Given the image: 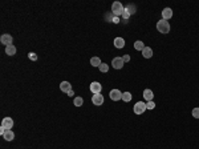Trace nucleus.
Here are the masks:
<instances>
[{
  "label": "nucleus",
  "instance_id": "obj_6",
  "mask_svg": "<svg viewBox=\"0 0 199 149\" xmlns=\"http://www.w3.org/2000/svg\"><path fill=\"white\" fill-rule=\"evenodd\" d=\"M109 96H110V98H112L113 101H118V100H121L122 98V92L121 91H118V89H113V91H110Z\"/></svg>",
  "mask_w": 199,
  "mask_h": 149
},
{
  "label": "nucleus",
  "instance_id": "obj_3",
  "mask_svg": "<svg viewBox=\"0 0 199 149\" xmlns=\"http://www.w3.org/2000/svg\"><path fill=\"white\" fill-rule=\"evenodd\" d=\"M146 103H143V101H138V103H135V105H134V108H133V111H134V113L135 114H142L143 112L146 111Z\"/></svg>",
  "mask_w": 199,
  "mask_h": 149
},
{
  "label": "nucleus",
  "instance_id": "obj_22",
  "mask_svg": "<svg viewBox=\"0 0 199 149\" xmlns=\"http://www.w3.org/2000/svg\"><path fill=\"white\" fill-rule=\"evenodd\" d=\"M100 71H101V72H108V71H109V67H108V64H105V63H101V65H100Z\"/></svg>",
  "mask_w": 199,
  "mask_h": 149
},
{
  "label": "nucleus",
  "instance_id": "obj_15",
  "mask_svg": "<svg viewBox=\"0 0 199 149\" xmlns=\"http://www.w3.org/2000/svg\"><path fill=\"white\" fill-rule=\"evenodd\" d=\"M173 16V11H171V8H165V10L162 11V17H163V20H169Z\"/></svg>",
  "mask_w": 199,
  "mask_h": 149
},
{
  "label": "nucleus",
  "instance_id": "obj_17",
  "mask_svg": "<svg viewBox=\"0 0 199 149\" xmlns=\"http://www.w3.org/2000/svg\"><path fill=\"white\" fill-rule=\"evenodd\" d=\"M101 63H102V61H101V59H100V57H97V56H94V57H92V59H90V65H92V67H100V65H101Z\"/></svg>",
  "mask_w": 199,
  "mask_h": 149
},
{
  "label": "nucleus",
  "instance_id": "obj_8",
  "mask_svg": "<svg viewBox=\"0 0 199 149\" xmlns=\"http://www.w3.org/2000/svg\"><path fill=\"white\" fill-rule=\"evenodd\" d=\"M0 43L4 44L6 47L7 45H11L12 44V36L8 35V33H4V35H1V37H0Z\"/></svg>",
  "mask_w": 199,
  "mask_h": 149
},
{
  "label": "nucleus",
  "instance_id": "obj_7",
  "mask_svg": "<svg viewBox=\"0 0 199 149\" xmlns=\"http://www.w3.org/2000/svg\"><path fill=\"white\" fill-rule=\"evenodd\" d=\"M101 89H102V85H101L98 81H93L92 84H90V91H92L93 95H96V93H101Z\"/></svg>",
  "mask_w": 199,
  "mask_h": 149
},
{
  "label": "nucleus",
  "instance_id": "obj_16",
  "mask_svg": "<svg viewBox=\"0 0 199 149\" xmlns=\"http://www.w3.org/2000/svg\"><path fill=\"white\" fill-rule=\"evenodd\" d=\"M6 53L8 55V56H13V55L16 53V47L13 44L7 45V47H6Z\"/></svg>",
  "mask_w": 199,
  "mask_h": 149
},
{
  "label": "nucleus",
  "instance_id": "obj_4",
  "mask_svg": "<svg viewBox=\"0 0 199 149\" xmlns=\"http://www.w3.org/2000/svg\"><path fill=\"white\" fill-rule=\"evenodd\" d=\"M124 64H125V61L122 57H114L112 60V65L114 69H122V68H124Z\"/></svg>",
  "mask_w": 199,
  "mask_h": 149
},
{
  "label": "nucleus",
  "instance_id": "obj_28",
  "mask_svg": "<svg viewBox=\"0 0 199 149\" xmlns=\"http://www.w3.org/2000/svg\"><path fill=\"white\" fill-rule=\"evenodd\" d=\"M112 21L114 23V24H118V23H120V17H115V16H114V17L112 19Z\"/></svg>",
  "mask_w": 199,
  "mask_h": 149
},
{
  "label": "nucleus",
  "instance_id": "obj_10",
  "mask_svg": "<svg viewBox=\"0 0 199 149\" xmlns=\"http://www.w3.org/2000/svg\"><path fill=\"white\" fill-rule=\"evenodd\" d=\"M60 89H61V92H64V93H68L69 91H70V89H72L70 82H69V81H62L61 84H60Z\"/></svg>",
  "mask_w": 199,
  "mask_h": 149
},
{
  "label": "nucleus",
  "instance_id": "obj_24",
  "mask_svg": "<svg viewBox=\"0 0 199 149\" xmlns=\"http://www.w3.org/2000/svg\"><path fill=\"white\" fill-rule=\"evenodd\" d=\"M28 57L31 59L32 61H36V60H37V55L35 53V52H29V53H28Z\"/></svg>",
  "mask_w": 199,
  "mask_h": 149
},
{
  "label": "nucleus",
  "instance_id": "obj_5",
  "mask_svg": "<svg viewBox=\"0 0 199 149\" xmlns=\"http://www.w3.org/2000/svg\"><path fill=\"white\" fill-rule=\"evenodd\" d=\"M92 103H93L94 105H97V107H100V105L104 104V96L101 95V93H96V95L92 96Z\"/></svg>",
  "mask_w": 199,
  "mask_h": 149
},
{
  "label": "nucleus",
  "instance_id": "obj_20",
  "mask_svg": "<svg viewBox=\"0 0 199 149\" xmlns=\"http://www.w3.org/2000/svg\"><path fill=\"white\" fill-rule=\"evenodd\" d=\"M122 100H124V101H130L131 100V93L130 92H125V93H122Z\"/></svg>",
  "mask_w": 199,
  "mask_h": 149
},
{
  "label": "nucleus",
  "instance_id": "obj_18",
  "mask_svg": "<svg viewBox=\"0 0 199 149\" xmlns=\"http://www.w3.org/2000/svg\"><path fill=\"white\" fill-rule=\"evenodd\" d=\"M134 48H135L137 51H141V52H142V49L145 48V44H143V43H142L141 40H137L135 43H134Z\"/></svg>",
  "mask_w": 199,
  "mask_h": 149
},
{
  "label": "nucleus",
  "instance_id": "obj_13",
  "mask_svg": "<svg viewBox=\"0 0 199 149\" xmlns=\"http://www.w3.org/2000/svg\"><path fill=\"white\" fill-rule=\"evenodd\" d=\"M143 97L146 101H153V97H154V93H153L151 89H145L143 91Z\"/></svg>",
  "mask_w": 199,
  "mask_h": 149
},
{
  "label": "nucleus",
  "instance_id": "obj_27",
  "mask_svg": "<svg viewBox=\"0 0 199 149\" xmlns=\"http://www.w3.org/2000/svg\"><path fill=\"white\" fill-rule=\"evenodd\" d=\"M122 59H124L125 63H128V61H130V56H129V55H125V56H122Z\"/></svg>",
  "mask_w": 199,
  "mask_h": 149
},
{
  "label": "nucleus",
  "instance_id": "obj_26",
  "mask_svg": "<svg viewBox=\"0 0 199 149\" xmlns=\"http://www.w3.org/2000/svg\"><path fill=\"white\" fill-rule=\"evenodd\" d=\"M193 117L199 119V108H194L193 109Z\"/></svg>",
  "mask_w": 199,
  "mask_h": 149
},
{
  "label": "nucleus",
  "instance_id": "obj_29",
  "mask_svg": "<svg viewBox=\"0 0 199 149\" xmlns=\"http://www.w3.org/2000/svg\"><path fill=\"white\" fill-rule=\"evenodd\" d=\"M66 95H68V96H70V97H72V96L75 95V92H73V89H70V91H69V92L66 93Z\"/></svg>",
  "mask_w": 199,
  "mask_h": 149
},
{
  "label": "nucleus",
  "instance_id": "obj_25",
  "mask_svg": "<svg viewBox=\"0 0 199 149\" xmlns=\"http://www.w3.org/2000/svg\"><path fill=\"white\" fill-rule=\"evenodd\" d=\"M122 17H124V20H125V21H126V20H128L129 17H130V13H129L128 11H126V8H125L124 13H122Z\"/></svg>",
  "mask_w": 199,
  "mask_h": 149
},
{
  "label": "nucleus",
  "instance_id": "obj_12",
  "mask_svg": "<svg viewBox=\"0 0 199 149\" xmlns=\"http://www.w3.org/2000/svg\"><path fill=\"white\" fill-rule=\"evenodd\" d=\"M3 139L6 140V141H12V140L15 139V133H13L11 129H8V130H6V132H4Z\"/></svg>",
  "mask_w": 199,
  "mask_h": 149
},
{
  "label": "nucleus",
  "instance_id": "obj_21",
  "mask_svg": "<svg viewBox=\"0 0 199 149\" xmlns=\"http://www.w3.org/2000/svg\"><path fill=\"white\" fill-rule=\"evenodd\" d=\"M126 11H128L130 15H134V13H135V6H133V4H129V6L126 7Z\"/></svg>",
  "mask_w": 199,
  "mask_h": 149
},
{
  "label": "nucleus",
  "instance_id": "obj_11",
  "mask_svg": "<svg viewBox=\"0 0 199 149\" xmlns=\"http://www.w3.org/2000/svg\"><path fill=\"white\" fill-rule=\"evenodd\" d=\"M113 43H114V47L118 48V49L125 47V39H122V37H115Z\"/></svg>",
  "mask_w": 199,
  "mask_h": 149
},
{
  "label": "nucleus",
  "instance_id": "obj_2",
  "mask_svg": "<svg viewBox=\"0 0 199 149\" xmlns=\"http://www.w3.org/2000/svg\"><path fill=\"white\" fill-rule=\"evenodd\" d=\"M124 11H125V8L120 1H114V3L112 4V13L115 16V17H118L120 15H122Z\"/></svg>",
  "mask_w": 199,
  "mask_h": 149
},
{
  "label": "nucleus",
  "instance_id": "obj_9",
  "mask_svg": "<svg viewBox=\"0 0 199 149\" xmlns=\"http://www.w3.org/2000/svg\"><path fill=\"white\" fill-rule=\"evenodd\" d=\"M1 127L6 128L7 130L11 129V128L13 127V120H12L11 117H4V119H3V121H1Z\"/></svg>",
  "mask_w": 199,
  "mask_h": 149
},
{
  "label": "nucleus",
  "instance_id": "obj_14",
  "mask_svg": "<svg viewBox=\"0 0 199 149\" xmlns=\"http://www.w3.org/2000/svg\"><path fill=\"white\" fill-rule=\"evenodd\" d=\"M142 56L145 57V59H150V57L153 56V49L150 47H145L142 49Z\"/></svg>",
  "mask_w": 199,
  "mask_h": 149
},
{
  "label": "nucleus",
  "instance_id": "obj_19",
  "mask_svg": "<svg viewBox=\"0 0 199 149\" xmlns=\"http://www.w3.org/2000/svg\"><path fill=\"white\" fill-rule=\"evenodd\" d=\"M73 104H75V107H82V104H84V98L82 97H76L75 100H73Z\"/></svg>",
  "mask_w": 199,
  "mask_h": 149
},
{
  "label": "nucleus",
  "instance_id": "obj_1",
  "mask_svg": "<svg viewBox=\"0 0 199 149\" xmlns=\"http://www.w3.org/2000/svg\"><path fill=\"white\" fill-rule=\"evenodd\" d=\"M157 29H158L161 33H169L170 32V24H169L167 20H159L157 21Z\"/></svg>",
  "mask_w": 199,
  "mask_h": 149
},
{
  "label": "nucleus",
  "instance_id": "obj_23",
  "mask_svg": "<svg viewBox=\"0 0 199 149\" xmlns=\"http://www.w3.org/2000/svg\"><path fill=\"white\" fill-rule=\"evenodd\" d=\"M146 108L149 109V111H153V109L155 108V103L154 101H147L146 103Z\"/></svg>",
  "mask_w": 199,
  "mask_h": 149
}]
</instances>
